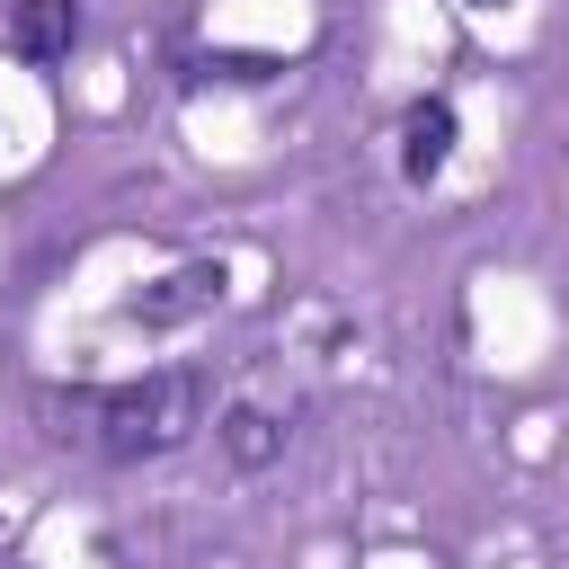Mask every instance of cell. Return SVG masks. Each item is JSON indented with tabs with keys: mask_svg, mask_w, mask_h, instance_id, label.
<instances>
[{
	"mask_svg": "<svg viewBox=\"0 0 569 569\" xmlns=\"http://www.w3.org/2000/svg\"><path fill=\"white\" fill-rule=\"evenodd\" d=\"M213 302H222V267H213V258H196V267L160 276L151 293H133V302H124V320H142V329H169V320H196V311H213Z\"/></svg>",
	"mask_w": 569,
	"mask_h": 569,
	"instance_id": "obj_2",
	"label": "cell"
},
{
	"mask_svg": "<svg viewBox=\"0 0 569 569\" xmlns=\"http://www.w3.org/2000/svg\"><path fill=\"white\" fill-rule=\"evenodd\" d=\"M445 160H453V107L445 98H418L409 124H400V169L409 178H436Z\"/></svg>",
	"mask_w": 569,
	"mask_h": 569,
	"instance_id": "obj_4",
	"label": "cell"
},
{
	"mask_svg": "<svg viewBox=\"0 0 569 569\" xmlns=\"http://www.w3.org/2000/svg\"><path fill=\"white\" fill-rule=\"evenodd\" d=\"M471 9H498V0H471Z\"/></svg>",
	"mask_w": 569,
	"mask_h": 569,
	"instance_id": "obj_6",
	"label": "cell"
},
{
	"mask_svg": "<svg viewBox=\"0 0 569 569\" xmlns=\"http://www.w3.org/2000/svg\"><path fill=\"white\" fill-rule=\"evenodd\" d=\"M71 36H80V0H18L9 9V53H27V62H62Z\"/></svg>",
	"mask_w": 569,
	"mask_h": 569,
	"instance_id": "obj_3",
	"label": "cell"
},
{
	"mask_svg": "<svg viewBox=\"0 0 569 569\" xmlns=\"http://www.w3.org/2000/svg\"><path fill=\"white\" fill-rule=\"evenodd\" d=\"M222 445H231V462H249V471H258V462H276L284 427H276L267 409H231V418H222Z\"/></svg>",
	"mask_w": 569,
	"mask_h": 569,
	"instance_id": "obj_5",
	"label": "cell"
},
{
	"mask_svg": "<svg viewBox=\"0 0 569 569\" xmlns=\"http://www.w3.org/2000/svg\"><path fill=\"white\" fill-rule=\"evenodd\" d=\"M204 400L213 382L196 365H169L151 382H116V391H44V418L62 445H98L107 462H142V453H169L204 427Z\"/></svg>",
	"mask_w": 569,
	"mask_h": 569,
	"instance_id": "obj_1",
	"label": "cell"
}]
</instances>
